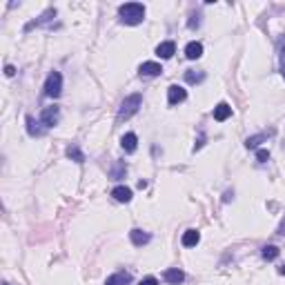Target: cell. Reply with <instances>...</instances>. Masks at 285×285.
Segmentation results:
<instances>
[{
  "mask_svg": "<svg viewBox=\"0 0 285 285\" xmlns=\"http://www.w3.org/2000/svg\"><path fill=\"white\" fill-rule=\"evenodd\" d=\"M118 16H121V22L136 27L145 20V5H141V2H125V5L118 7Z\"/></svg>",
  "mask_w": 285,
  "mask_h": 285,
  "instance_id": "6da1fadb",
  "label": "cell"
},
{
  "mask_svg": "<svg viewBox=\"0 0 285 285\" xmlns=\"http://www.w3.org/2000/svg\"><path fill=\"white\" fill-rule=\"evenodd\" d=\"M142 107V96L141 94H129L125 101L121 103V109H118V121H127L132 118L138 109Z\"/></svg>",
  "mask_w": 285,
  "mask_h": 285,
  "instance_id": "7a4b0ae2",
  "label": "cell"
},
{
  "mask_svg": "<svg viewBox=\"0 0 285 285\" xmlns=\"http://www.w3.org/2000/svg\"><path fill=\"white\" fill-rule=\"evenodd\" d=\"M45 96H49V98H58L60 91H63V76H60V71H52V74L47 76V80H45Z\"/></svg>",
  "mask_w": 285,
  "mask_h": 285,
  "instance_id": "3957f363",
  "label": "cell"
},
{
  "mask_svg": "<svg viewBox=\"0 0 285 285\" xmlns=\"http://www.w3.org/2000/svg\"><path fill=\"white\" fill-rule=\"evenodd\" d=\"M60 121V107H45L40 111V123L45 127H56Z\"/></svg>",
  "mask_w": 285,
  "mask_h": 285,
  "instance_id": "277c9868",
  "label": "cell"
},
{
  "mask_svg": "<svg viewBox=\"0 0 285 285\" xmlns=\"http://www.w3.org/2000/svg\"><path fill=\"white\" fill-rule=\"evenodd\" d=\"M138 74L145 76V78H154V76L163 74V67H160V63H156V60H147V63H142L141 67H138Z\"/></svg>",
  "mask_w": 285,
  "mask_h": 285,
  "instance_id": "5b68a950",
  "label": "cell"
},
{
  "mask_svg": "<svg viewBox=\"0 0 285 285\" xmlns=\"http://www.w3.org/2000/svg\"><path fill=\"white\" fill-rule=\"evenodd\" d=\"M185 98H187V91H185L180 85H169V89H167V103L169 105H178V103H183Z\"/></svg>",
  "mask_w": 285,
  "mask_h": 285,
  "instance_id": "8992f818",
  "label": "cell"
},
{
  "mask_svg": "<svg viewBox=\"0 0 285 285\" xmlns=\"http://www.w3.org/2000/svg\"><path fill=\"white\" fill-rule=\"evenodd\" d=\"M127 283H132V274L125 272V269L114 272V274L107 276V281H105V285H127Z\"/></svg>",
  "mask_w": 285,
  "mask_h": 285,
  "instance_id": "52a82bcc",
  "label": "cell"
},
{
  "mask_svg": "<svg viewBox=\"0 0 285 285\" xmlns=\"http://www.w3.org/2000/svg\"><path fill=\"white\" fill-rule=\"evenodd\" d=\"M174 53H176V42L174 40H165L156 47V56H159V58H172Z\"/></svg>",
  "mask_w": 285,
  "mask_h": 285,
  "instance_id": "ba28073f",
  "label": "cell"
},
{
  "mask_svg": "<svg viewBox=\"0 0 285 285\" xmlns=\"http://www.w3.org/2000/svg\"><path fill=\"white\" fill-rule=\"evenodd\" d=\"M163 279L167 281L169 285H178V283H183L185 281V272L183 269H178V267H172V269H165V274H163Z\"/></svg>",
  "mask_w": 285,
  "mask_h": 285,
  "instance_id": "9c48e42d",
  "label": "cell"
},
{
  "mask_svg": "<svg viewBox=\"0 0 285 285\" xmlns=\"http://www.w3.org/2000/svg\"><path fill=\"white\" fill-rule=\"evenodd\" d=\"M121 145H123V149H125L127 154H134L136 152V147H138V136L134 132H127L125 136L121 138Z\"/></svg>",
  "mask_w": 285,
  "mask_h": 285,
  "instance_id": "30bf717a",
  "label": "cell"
},
{
  "mask_svg": "<svg viewBox=\"0 0 285 285\" xmlns=\"http://www.w3.org/2000/svg\"><path fill=\"white\" fill-rule=\"evenodd\" d=\"M111 196H114L118 203H129L132 201V190L125 187V185H116V187L111 190Z\"/></svg>",
  "mask_w": 285,
  "mask_h": 285,
  "instance_id": "8fae6325",
  "label": "cell"
},
{
  "mask_svg": "<svg viewBox=\"0 0 285 285\" xmlns=\"http://www.w3.org/2000/svg\"><path fill=\"white\" fill-rule=\"evenodd\" d=\"M129 238H132V243L136 245V248H142V245H147L149 241H152V236H149L147 232H142V230H132V232H129Z\"/></svg>",
  "mask_w": 285,
  "mask_h": 285,
  "instance_id": "7c38bea8",
  "label": "cell"
},
{
  "mask_svg": "<svg viewBox=\"0 0 285 285\" xmlns=\"http://www.w3.org/2000/svg\"><path fill=\"white\" fill-rule=\"evenodd\" d=\"M198 241H201V232H198V230H187V232L183 234V238H180V243H183L185 248H196Z\"/></svg>",
  "mask_w": 285,
  "mask_h": 285,
  "instance_id": "4fadbf2b",
  "label": "cell"
},
{
  "mask_svg": "<svg viewBox=\"0 0 285 285\" xmlns=\"http://www.w3.org/2000/svg\"><path fill=\"white\" fill-rule=\"evenodd\" d=\"M185 56H187L190 60H198L203 56V45L201 42H196V40L187 42V47H185Z\"/></svg>",
  "mask_w": 285,
  "mask_h": 285,
  "instance_id": "5bb4252c",
  "label": "cell"
},
{
  "mask_svg": "<svg viewBox=\"0 0 285 285\" xmlns=\"http://www.w3.org/2000/svg\"><path fill=\"white\" fill-rule=\"evenodd\" d=\"M230 116H232V107L227 105V103H218V105L214 107V121L223 123V121H227Z\"/></svg>",
  "mask_w": 285,
  "mask_h": 285,
  "instance_id": "9a60e30c",
  "label": "cell"
},
{
  "mask_svg": "<svg viewBox=\"0 0 285 285\" xmlns=\"http://www.w3.org/2000/svg\"><path fill=\"white\" fill-rule=\"evenodd\" d=\"M52 18H56V9H47L40 18H38V20L29 22V25H27V29H32V27H42V25H47V22H52Z\"/></svg>",
  "mask_w": 285,
  "mask_h": 285,
  "instance_id": "2e32d148",
  "label": "cell"
},
{
  "mask_svg": "<svg viewBox=\"0 0 285 285\" xmlns=\"http://www.w3.org/2000/svg\"><path fill=\"white\" fill-rule=\"evenodd\" d=\"M185 80L190 85L203 83V80H205V74H203V71H196V69H187V71H185Z\"/></svg>",
  "mask_w": 285,
  "mask_h": 285,
  "instance_id": "e0dca14e",
  "label": "cell"
},
{
  "mask_svg": "<svg viewBox=\"0 0 285 285\" xmlns=\"http://www.w3.org/2000/svg\"><path fill=\"white\" fill-rule=\"evenodd\" d=\"M67 159H71V160H76V163H83L85 160V154H83V149L80 147H76V145H69L67 147Z\"/></svg>",
  "mask_w": 285,
  "mask_h": 285,
  "instance_id": "ac0fdd59",
  "label": "cell"
},
{
  "mask_svg": "<svg viewBox=\"0 0 285 285\" xmlns=\"http://www.w3.org/2000/svg\"><path fill=\"white\" fill-rule=\"evenodd\" d=\"M279 69L285 78V38H279Z\"/></svg>",
  "mask_w": 285,
  "mask_h": 285,
  "instance_id": "d6986e66",
  "label": "cell"
},
{
  "mask_svg": "<svg viewBox=\"0 0 285 285\" xmlns=\"http://www.w3.org/2000/svg\"><path fill=\"white\" fill-rule=\"evenodd\" d=\"M38 125H42V123H36L34 116H27V132H29V136H40L42 134V129Z\"/></svg>",
  "mask_w": 285,
  "mask_h": 285,
  "instance_id": "ffe728a7",
  "label": "cell"
},
{
  "mask_svg": "<svg viewBox=\"0 0 285 285\" xmlns=\"http://www.w3.org/2000/svg\"><path fill=\"white\" fill-rule=\"evenodd\" d=\"M261 254H263L265 261H274L276 256H279V248H276V245H265V248L261 249Z\"/></svg>",
  "mask_w": 285,
  "mask_h": 285,
  "instance_id": "44dd1931",
  "label": "cell"
},
{
  "mask_svg": "<svg viewBox=\"0 0 285 285\" xmlns=\"http://www.w3.org/2000/svg\"><path fill=\"white\" fill-rule=\"evenodd\" d=\"M269 134H272V132H269ZM269 134H256V136H249L248 141H245V145H248L249 149H254V147H256V145H259V142L267 141V136H269Z\"/></svg>",
  "mask_w": 285,
  "mask_h": 285,
  "instance_id": "7402d4cb",
  "label": "cell"
},
{
  "mask_svg": "<svg viewBox=\"0 0 285 285\" xmlns=\"http://www.w3.org/2000/svg\"><path fill=\"white\" fill-rule=\"evenodd\" d=\"M198 25H201V14H192V18L187 20V27H190V29H196Z\"/></svg>",
  "mask_w": 285,
  "mask_h": 285,
  "instance_id": "603a6c76",
  "label": "cell"
},
{
  "mask_svg": "<svg viewBox=\"0 0 285 285\" xmlns=\"http://www.w3.org/2000/svg\"><path fill=\"white\" fill-rule=\"evenodd\" d=\"M256 160H259V163H267V160H269V152H267V149H259V152H256Z\"/></svg>",
  "mask_w": 285,
  "mask_h": 285,
  "instance_id": "cb8c5ba5",
  "label": "cell"
},
{
  "mask_svg": "<svg viewBox=\"0 0 285 285\" xmlns=\"http://www.w3.org/2000/svg\"><path fill=\"white\" fill-rule=\"evenodd\" d=\"M138 285H159V279H156V276H145Z\"/></svg>",
  "mask_w": 285,
  "mask_h": 285,
  "instance_id": "d4e9b609",
  "label": "cell"
},
{
  "mask_svg": "<svg viewBox=\"0 0 285 285\" xmlns=\"http://www.w3.org/2000/svg\"><path fill=\"white\" fill-rule=\"evenodd\" d=\"M276 234H281V236H285V216H283V218H281L279 227H276Z\"/></svg>",
  "mask_w": 285,
  "mask_h": 285,
  "instance_id": "484cf974",
  "label": "cell"
},
{
  "mask_svg": "<svg viewBox=\"0 0 285 285\" xmlns=\"http://www.w3.org/2000/svg\"><path fill=\"white\" fill-rule=\"evenodd\" d=\"M5 74L7 76H14V74H16V69L11 67V65H7V67H5Z\"/></svg>",
  "mask_w": 285,
  "mask_h": 285,
  "instance_id": "4316f807",
  "label": "cell"
},
{
  "mask_svg": "<svg viewBox=\"0 0 285 285\" xmlns=\"http://www.w3.org/2000/svg\"><path fill=\"white\" fill-rule=\"evenodd\" d=\"M279 272H281V276H285V265H281V269H279Z\"/></svg>",
  "mask_w": 285,
  "mask_h": 285,
  "instance_id": "83f0119b",
  "label": "cell"
},
{
  "mask_svg": "<svg viewBox=\"0 0 285 285\" xmlns=\"http://www.w3.org/2000/svg\"><path fill=\"white\" fill-rule=\"evenodd\" d=\"M2 285H9V283H2Z\"/></svg>",
  "mask_w": 285,
  "mask_h": 285,
  "instance_id": "f1b7e54d",
  "label": "cell"
}]
</instances>
